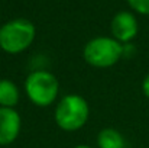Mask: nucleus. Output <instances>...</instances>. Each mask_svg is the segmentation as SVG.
Returning a JSON list of instances; mask_svg holds the SVG:
<instances>
[{
    "label": "nucleus",
    "instance_id": "nucleus-1",
    "mask_svg": "<svg viewBox=\"0 0 149 148\" xmlns=\"http://www.w3.org/2000/svg\"><path fill=\"white\" fill-rule=\"evenodd\" d=\"M88 116V102L80 95H65L61 97L54 113L55 123L65 132H75L81 129L87 123Z\"/></svg>",
    "mask_w": 149,
    "mask_h": 148
},
{
    "label": "nucleus",
    "instance_id": "nucleus-2",
    "mask_svg": "<svg viewBox=\"0 0 149 148\" xmlns=\"http://www.w3.org/2000/svg\"><path fill=\"white\" fill-rule=\"evenodd\" d=\"M36 28L28 19H13L0 28V48L6 54H20L35 41Z\"/></svg>",
    "mask_w": 149,
    "mask_h": 148
},
{
    "label": "nucleus",
    "instance_id": "nucleus-3",
    "mask_svg": "<svg viewBox=\"0 0 149 148\" xmlns=\"http://www.w3.org/2000/svg\"><path fill=\"white\" fill-rule=\"evenodd\" d=\"M25 93L35 106L47 107L58 99L59 81L48 70H35L25 80Z\"/></svg>",
    "mask_w": 149,
    "mask_h": 148
},
{
    "label": "nucleus",
    "instance_id": "nucleus-4",
    "mask_svg": "<svg viewBox=\"0 0 149 148\" xmlns=\"http://www.w3.org/2000/svg\"><path fill=\"white\" fill-rule=\"evenodd\" d=\"M83 57L94 68H110L123 58V44L113 36H97L86 44Z\"/></svg>",
    "mask_w": 149,
    "mask_h": 148
},
{
    "label": "nucleus",
    "instance_id": "nucleus-5",
    "mask_svg": "<svg viewBox=\"0 0 149 148\" xmlns=\"http://www.w3.org/2000/svg\"><path fill=\"white\" fill-rule=\"evenodd\" d=\"M110 29L116 41H119L120 44H130L139 32V23L132 12L122 10L113 16Z\"/></svg>",
    "mask_w": 149,
    "mask_h": 148
},
{
    "label": "nucleus",
    "instance_id": "nucleus-6",
    "mask_svg": "<svg viewBox=\"0 0 149 148\" xmlns=\"http://www.w3.org/2000/svg\"><path fill=\"white\" fill-rule=\"evenodd\" d=\"M22 129V118L15 107H0V145L13 144Z\"/></svg>",
    "mask_w": 149,
    "mask_h": 148
},
{
    "label": "nucleus",
    "instance_id": "nucleus-7",
    "mask_svg": "<svg viewBox=\"0 0 149 148\" xmlns=\"http://www.w3.org/2000/svg\"><path fill=\"white\" fill-rule=\"evenodd\" d=\"M20 92L17 86L9 80L1 79L0 80V107H15L19 103Z\"/></svg>",
    "mask_w": 149,
    "mask_h": 148
},
{
    "label": "nucleus",
    "instance_id": "nucleus-8",
    "mask_svg": "<svg viewBox=\"0 0 149 148\" xmlns=\"http://www.w3.org/2000/svg\"><path fill=\"white\" fill-rule=\"evenodd\" d=\"M97 148H126L125 137L114 128H103L97 134Z\"/></svg>",
    "mask_w": 149,
    "mask_h": 148
},
{
    "label": "nucleus",
    "instance_id": "nucleus-9",
    "mask_svg": "<svg viewBox=\"0 0 149 148\" xmlns=\"http://www.w3.org/2000/svg\"><path fill=\"white\" fill-rule=\"evenodd\" d=\"M127 3L135 12L149 16V0H127Z\"/></svg>",
    "mask_w": 149,
    "mask_h": 148
},
{
    "label": "nucleus",
    "instance_id": "nucleus-10",
    "mask_svg": "<svg viewBox=\"0 0 149 148\" xmlns=\"http://www.w3.org/2000/svg\"><path fill=\"white\" fill-rule=\"evenodd\" d=\"M135 54V47L132 44H123V58H130Z\"/></svg>",
    "mask_w": 149,
    "mask_h": 148
},
{
    "label": "nucleus",
    "instance_id": "nucleus-11",
    "mask_svg": "<svg viewBox=\"0 0 149 148\" xmlns=\"http://www.w3.org/2000/svg\"><path fill=\"white\" fill-rule=\"evenodd\" d=\"M142 92H143V95L149 99V73L145 76V79H143V81H142Z\"/></svg>",
    "mask_w": 149,
    "mask_h": 148
},
{
    "label": "nucleus",
    "instance_id": "nucleus-12",
    "mask_svg": "<svg viewBox=\"0 0 149 148\" xmlns=\"http://www.w3.org/2000/svg\"><path fill=\"white\" fill-rule=\"evenodd\" d=\"M74 148H94V147H91V145H86V144H81V145H77V147H74Z\"/></svg>",
    "mask_w": 149,
    "mask_h": 148
}]
</instances>
